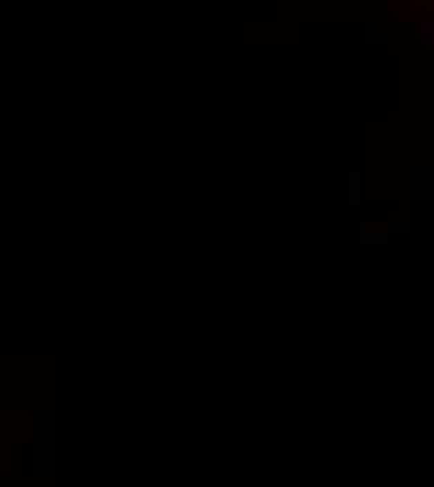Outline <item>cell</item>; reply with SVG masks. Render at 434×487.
<instances>
[{"instance_id": "obj_1", "label": "cell", "mask_w": 434, "mask_h": 487, "mask_svg": "<svg viewBox=\"0 0 434 487\" xmlns=\"http://www.w3.org/2000/svg\"><path fill=\"white\" fill-rule=\"evenodd\" d=\"M356 244L374 247V251H386V247H390V233H386V229H359V233H356Z\"/></svg>"}, {"instance_id": "obj_2", "label": "cell", "mask_w": 434, "mask_h": 487, "mask_svg": "<svg viewBox=\"0 0 434 487\" xmlns=\"http://www.w3.org/2000/svg\"><path fill=\"white\" fill-rule=\"evenodd\" d=\"M359 199H363L359 195V177L356 172H345V177H341V203L359 210Z\"/></svg>"}]
</instances>
